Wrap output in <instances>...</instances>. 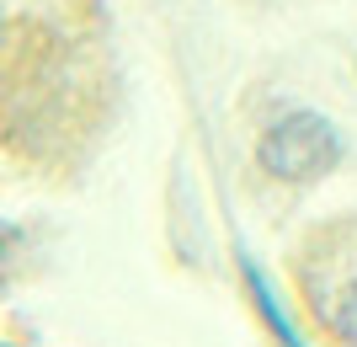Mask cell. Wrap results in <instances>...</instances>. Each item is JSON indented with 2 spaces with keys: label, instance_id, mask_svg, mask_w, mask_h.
Returning <instances> with one entry per match:
<instances>
[{
  "label": "cell",
  "instance_id": "1",
  "mask_svg": "<svg viewBox=\"0 0 357 347\" xmlns=\"http://www.w3.org/2000/svg\"><path fill=\"white\" fill-rule=\"evenodd\" d=\"M304 288H310L320 320L331 337L357 347V225H331L314 241V257L304 262Z\"/></svg>",
  "mask_w": 357,
  "mask_h": 347
},
{
  "label": "cell",
  "instance_id": "2",
  "mask_svg": "<svg viewBox=\"0 0 357 347\" xmlns=\"http://www.w3.org/2000/svg\"><path fill=\"white\" fill-rule=\"evenodd\" d=\"M347 155L342 134L326 112H310V107H294L261 134V166L278 182H314L326 177L336 161Z\"/></svg>",
  "mask_w": 357,
  "mask_h": 347
}]
</instances>
